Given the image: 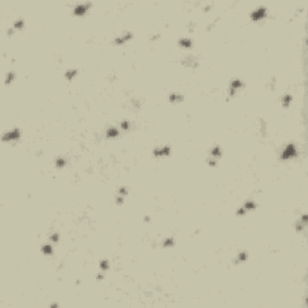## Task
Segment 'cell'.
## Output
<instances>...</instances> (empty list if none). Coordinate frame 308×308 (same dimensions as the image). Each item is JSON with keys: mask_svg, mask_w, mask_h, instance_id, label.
I'll list each match as a JSON object with an SVG mask.
<instances>
[{"mask_svg": "<svg viewBox=\"0 0 308 308\" xmlns=\"http://www.w3.org/2000/svg\"><path fill=\"white\" fill-rule=\"evenodd\" d=\"M306 225H307V223H306V222H302V220L300 219V220L296 223V231H297V232H301V231L306 228Z\"/></svg>", "mask_w": 308, "mask_h": 308, "instance_id": "obj_19", "label": "cell"}, {"mask_svg": "<svg viewBox=\"0 0 308 308\" xmlns=\"http://www.w3.org/2000/svg\"><path fill=\"white\" fill-rule=\"evenodd\" d=\"M243 87V82L241 81V80H238V78H236V80H232L231 82H230V88H229V97H234L235 94H236V91L238 90V89H241Z\"/></svg>", "mask_w": 308, "mask_h": 308, "instance_id": "obj_5", "label": "cell"}, {"mask_svg": "<svg viewBox=\"0 0 308 308\" xmlns=\"http://www.w3.org/2000/svg\"><path fill=\"white\" fill-rule=\"evenodd\" d=\"M118 135H119V131H118V129H117L116 127H111V128H108L107 131H106V136L110 137V139L116 137V136H118Z\"/></svg>", "mask_w": 308, "mask_h": 308, "instance_id": "obj_11", "label": "cell"}, {"mask_svg": "<svg viewBox=\"0 0 308 308\" xmlns=\"http://www.w3.org/2000/svg\"><path fill=\"white\" fill-rule=\"evenodd\" d=\"M116 201H117V203H118V205H122V203H123V201H124V196L118 195V196L116 197Z\"/></svg>", "mask_w": 308, "mask_h": 308, "instance_id": "obj_26", "label": "cell"}, {"mask_svg": "<svg viewBox=\"0 0 308 308\" xmlns=\"http://www.w3.org/2000/svg\"><path fill=\"white\" fill-rule=\"evenodd\" d=\"M98 278H99V281H101L102 279V274H98Z\"/></svg>", "mask_w": 308, "mask_h": 308, "instance_id": "obj_27", "label": "cell"}, {"mask_svg": "<svg viewBox=\"0 0 308 308\" xmlns=\"http://www.w3.org/2000/svg\"><path fill=\"white\" fill-rule=\"evenodd\" d=\"M78 74V70L77 69H69L66 72H65V77L66 80H72L74 77H76Z\"/></svg>", "mask_w": 308, "mask_h": 308, "instance_id": "obj_13", "label": "cell"}, {"mask_svg": "<svg viewBox=\"0 0 308 308\" xmlns=\"http://www.w3.org/2000/svg\"><path fill=\"white\" fill-rule=\"evenodd\" d=\"M19 137H21V130L17 129V128H15V129H12V130H10L9 133H6V134L3 135V141L12 142V141L19 140Z\"/></svg>", "mask_w": 308, "mask_h": 308, "instance_id": "obj_2", "label": "cell"}, {"mask_svg": "<svg viewBox=\"0 0 308 308\" xmlns=\"http://www.w3.org/2000/svg\"><path fill=\"white\" fill-rule=\"evenodd\" d=\"M41 251H42V253H43L45 255H51V254L53 253V248H52V245H51V244H48V243H46V244H43V245H42Z\"/></svg>", "mask_w": 308, "mask_h": 308, "instance_id": "obj_15", "label": "cell"}, {"mask_svg": "<svg viewBox=\"0 0 308 308\" xmlns=\"http://www.w3.org/2000/svg\"><path fill=\"white\" fill-rule=\"evenodd\" d=\"M296 155H297L296 146L294 143H289V144H287V147L281 153V159L282 160H289V159H291V158H294Z\"/></svg>", "mask_w": 308, "mask_h": 308, "instance_id": "obj_1", "label": "cell"}, {"mask_svg": "<svg viewBox=\"0 0 308 308\" xmlns=\"http://www.w3.org/2000/svg\"><path fill=\"white\" fill-rule=\"evenodd\" d=\"M58 239H59V234L58 232H55V234H53L51 236V241L52 242H58Z\"/></svg>", "mask_w": 308, "mask_h": 308, "instance_id": "obj_25", "label": "cell"}, {"mask_svg": "<svg viewBox=\"0 0 308 308\" xmlns=\"http://www.w3.org/2000/svg\"><path fill=\"white\" fill-rule=\"evenodd\" d=\"M163 245H164L165 248L173 247V245H175V238L170 237V238H166V239H164V242H163Z\"/></svg>", "mask_w": 308, "mask_h": 308, "instance_id": "obj_17", "label": "cell"}, {"mask_svg": "<svg viewBox=\"0 0 308 308\" xmlns=\"http://www.w3.org/2000/svg\"><path fill=\"white\" fill-rule=\"evenodd\" d=\"M170 153H171L170 146H160L153 149L154 157H166V155H170Z\"/></svg>", "mask_w": 308, "mask_h": 308, "instance_id": "obj_3", "label": "cell"}, {"mask_svg": "<svg viewBox=\"0 0 308 308\" xmlns=\"http://www.w3.org/2000/svg\"><path fill=\"white\" fill-rule=\"evenodd\" d=\"M100 268H101V271H106V270H108V260H101L100 261Z\"/></svg>", "mask_w": 308, "mask_h": 308, "instance_id": "obj_22", "label": "cell"}, {"mask_svg": "<svg viewBox=\"0 0 308 308\" xmlns=\"http://www.w3.org/2000/svg\"><path fill=\"white\" fill-rule=\"evenodd\" d=\"M248 259V253L247 252H241L238 253V255L236 256V264H239V262H244L245 260Z\"/></svg>", "mask_w": 308, "mask_h": 308, "instance_id": "obj_12", "label": "cell"}, {"mask_svg": "<svg viewBox=\"0 0 308 308\" xmlns=\"http://www.w3.org/2000/svg\"><path fill=\"white\" fill-rule=\"evenodd\" d=\"M242 207L245 209V212H251V211H253V209L256 208V203H255L254 201L249 200V201H247V202H244V205H243Z\"/></svg>", "mask_w": 308, "mask_h": 308, "instance_id": "obj_10", "label": "cell"}, {"mask_svg": "<svg viewBox=\"0 0 308 308\" xmlns=\"http://www.w3.org/2000/svg\"><path fill=\"white\" fill-rule=\"evenodd\" d=\"M120 128H122L123 130H128V129L130 128V123H129L128 120H123V122L120 123Z\"/></svg>", "mask_w": 308, "mask_h": 308, "instance_id": "obj_23", "label": "cell"}, {"mask_svg": "<svg viewBox=\"0 0 308 308\" xmlns=\"http://www.w3.org/2000/svg\"><path fill=\"white\" fill-rule=\"evenodd\" d=\"M211 157L213 159H215V160H217L218 158H220L222 157V148L219 146H214L212 148V150H211Z\"/></svg>", "mask_w": 308, "mask_h": 308, "instance_id": "obj_8", "label": "cell"}, {"mask_svg": "<svg viewBox=\"0 0 308 308\" xmlns=\"http://www.w3.org/2000/svg\"><path fill=\"white\" fill-rule=\"evenodd\" d=\"M55 165H57V167H59V169L64 167V166L66 165V160H65V158H61V157L57 158V160H55Z\"/></svg>", "mask_w": 308, "mask_h": 308, "instance_id": "obj_18", "label": "cell"}, {"mask_svg": "<svg viewBox=\"0 0 308 308\" xmlns=\"http://www.w3.org/2000/svg\"><path fill=\"white\" fill-rule=\"evenodd\" d=\"M266 13H267L266 7L260 6V7L255 9V10L251 13V18H252L253 21H260V19H262V18L266 17Z\"/></svg>", "mask_w": 308, "mask_h": 308, "instance_id": "obj_4", "label": "cell"}, {"mask_svg": "<svg viewBox=\"0 0 308 308\" xmlns=\"http://www.w3.org/2000/svg\"><path fill=\"white\" fill-rule=\"evenodd\" d=\"M183 99H184V97L183 95H181V94H176V93H173V94H170V101L171 102H181V101H183Z\"/></svg>", "mask_w": 308, "mask_h": 308, "instance_id": "obj_14", "label": "cell"}, {"mask_svg": "<svg viewBox=\"0 0 308 308\" xmlns=\"http://www.w3.org/2000/svg\"><path fill=\"white\" fill-rule=\"evenodd\" d=\"M90 3H83V4H78V5H76L75 6V9H74V13L75 15H77V16H83L87 11H88V9L90 7Z\"/></svg>", "mask_w": 308, "mask_h": 308, "instance_id": "obj_7", "label": "cell"}, {"mask_svg": "<svg viewBox=\"0 0 308 308\" xmlns=\"http://www.w3.org/2000/svg\"><path fill=\"white\" fill-rule=\"evenodd\" d=\"M130 39H133V33L131 32H124V33H122V35H119V36H117L114 40H113V43H116V45H123V43H125L127 41H129Z\"/></svg>", "mask_w": 308, "mask_h": 308, "instance_id": "obj_6", "label": "cell"}, {"mask_svg": "<svg viewBox=\"0 0 308 308\" xmlns=\"http://www.w3.org/2000/svg\"><path fill=\"white\" fill-rule=\"evenodd\" d=\"M291 100H293V97H291L290 94L283 95V98H282V104H283V106H284V107H288V106L291 104Z\"/></svg>", "mask_w": 308, "mask_h": 308, "instance_id": "obj_16", "label": "cell"}, {"mask_svg": "<svg viewBox=\"0 0 308 308\" xmlns=\"http://www.w3.org/2000/svg\"><path fill=\"white\" fill-rule=\"evenodd\" d=\"M23 25H24V21H23L22 18H19V19H17V21L13 23V29H22Z\"/></svg>", "mask_w": 308, "mask_h": 308, "instance_id": "obj_21", "label": "cell"}, {"mask_svg": "<svg viewBox=\"0 0 308 308\" xmlns=\"http://www.w3.org/2000/svg\"><path fill=\"white\" fill-rule=\"evenodd\" d=\"M178 45L181 47H183V48H190L193 46V41L190 39H188V38H182V39H179Z\"/></svg>", "mask_w": 308, "mask_h": 308, "instance_id": "obj_9", "label": "cell"}, {"mask_svg": "<svg viewBox=\"0 0 308 308\" xmlns=\"http://www.w3.org/2000/svg\"><path fill=\"white\" fill-rule=\"evenodd\" d=\"M13 80H15V72H12V71L7 72V75H6V80H5V84H10Z\"/></svg>", "mask_w": 308, "mask_h": 308, "instance_id": "obj_20", "label": "cell"}, {"mask_svg": "<svg viewBox=\"0 0 308 308\" xmlns=\"http://www.w3.org/2000/svg\"><path fill=\"white\" fill-rule=\"evenodd\" d=\"M128 194V189L125 188V187H122L119 190H118V195H120V196H125Z\"/></svg>", "mask_w": 308, "mask_h": 308, "instance_id": "obj_24", "label": "cell"}]
</instances>
